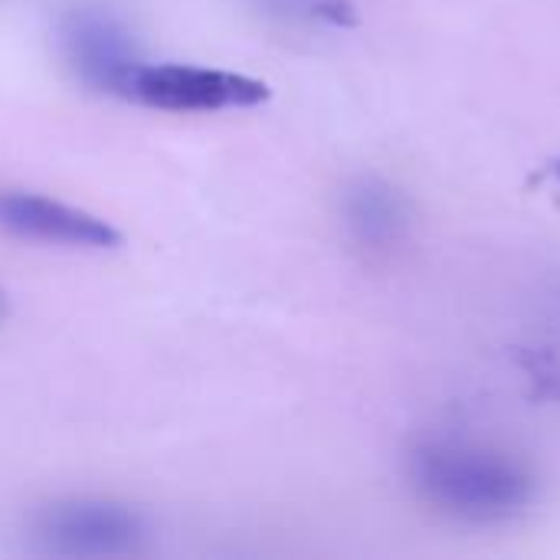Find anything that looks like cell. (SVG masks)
I'll return each instance as SVG.
<instances>
[{
  "label": "cell",
  "mask_w": 560,
  "mask_h": 560,
  "mask_svg": "<svg viewBox=\"0 0 560 560\" xmlns=\"http://www.w3.org/2000/svg\"><path fill=\"white\" fill-rule=\"evenodd\" d=\"M59 43L75 75L108 95H121L131 69L141 62L131 30L105 10H72L59 26Z\"/></svg>",
  "instance_id": "cell-4"
},
{
  "label": "cell",
  "mask_w": 560,
  "mask_h": 560,
  "mask_svg": "<svg viewBox=\"0 0 560 560\" xmlns=\"http://www.w3.org/2000/svg\"><path fill=\"white\" fill-rule=\"evenodd\" d=\"M345 220L361 243L384 246L394 236H400L407 217H404L400 197L390 187L377 180H361L345 197Z\"/></svg>",
  "instance_id": "cell-6"
},
{
  "label": "cell",
  "mask_w": 560,
  "mask_h": 560,
  "mask_svg": "<svg viewBox=\"0 0 560 560\" xmlns=\"http://www.w3.org/2000/svg\"><path fill=\"white\" fill-rule=\"evenodd\" d=\"M0 233L69 249H112L121 243L108 220L30 190H0Z\"/></svg>",
  "instance_id": "cell-5"
},
{
  "label": "cell",
  "mask_w": 560,
  "mask_h": 560,
  "mask_svg": "<svg viewBox=\"0 0 560 560\" xmlns=\"http://www.w3.org/2000/svg\"><path fill=\"white\" fill-rule=\"evenodd\" d=\"M33 541L52 558H125L144 541V522L108 499H62L33 518Z\"/></svg>",
  "instance_id": "cell-3"
},
{
  "label": "cell",
  "mask_w": 560,
  "mask_h": 560,
  "mask_svg": "<svg viewBox=\"0 0 560 560\" xmlns=\"http://www.w3.org/2000/svg\"><path fill=\"white\" fill-rule=\"evenodd\" d=\"M121 98L161 112H226V108H253L266 102L269 89L266 82L243 72L141 59L131 69Z\"/></svg>",
  "instance_id": "cell-2"
},
{
  "label": "cell",
  "mask_w": 560,
  "mask_h": 560,
  "mask_svg": "<svg viewBox=\"0 0 560 560\" xmlns=\"http://www.w3.org/2000/svg\"><path fill=\"white\" fill-rule=\"evenodd\" d=\"M413 482L430 505L466 522H505L535 499V479L522 463L469 443L417 450Z\"/></svg>",
  "instance_id": "cell-1"
},
{
  "label": "cell",
  "mask_w": 560,
  "mask_h": 560,
  "mask_svg": "<svg viewBox=\"0 0 560 560\" xmlns=\"http://www.w3.org/2000/svg\"><path fill=\"white\" fill-rule=\"evenodd\" d=\"M269 16L292 20V23H348L351 3L348 0H249Z\"/></svg>",
  "instance_id": "cell-7"
}]
</instances>
